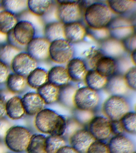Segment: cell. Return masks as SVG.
Here are the masks:
<instances>
[{"mask_svg": "<svg viewBox=\"0 0 136 153\" xmlns=\"http://www.w3.org/2000/svg\"><path fill=\"white\" fill-rule=\"evenodd\" d=\"M32 135L24 127L11 126L8 130L4 140L8 149L15 153L25 151Z\"/></svg>", "mask_w": 136, "mask_h": 153, "instance_id": "cell-2", "label": "cell"}, {"mask_svg": "<svg viewBox=\"0 0 136 153\" xmlns=\"http://www.w3.org/2000/svg\"><path fill=\"white\" fill-rule=\"evenodd\" d=\"M78 88L77 86L70 83L59 87L58 102L65 107L69 108H74V97Z\"/></svg>", "mask_w": 136, "mask_h": 153, "instance_id": "cell-27", "label": "cell"}, {"mask_svg": "<svg viewBox=\"0 0 136 153\" xmlns=\"http://www.w3.org/2000/svg\"><path fill=\"white\" fill-rule=\"evenodd\" d=\"M100 51L103 56L117 59L126 54L121 41L110 37L100 42Z\"/></svg>", "mask_w": 136, "mask_h": 153, "instance_id": "cell-14", "label": "cell"}, {"mask_svg": "<svg viewBox=\"0 0 136 153\" xmlns=\"http://www.w3.org/2000/svg\"><path fill=\"white\" fill-rule=\"evenodd\" d=\"M10 122L6 118H0V140H4L8 130L11 127Z\"/></svg>", "mask_w": 136, "mask_h": 153, "instance_id": "cell-42", "label": "cell"}, {"mask_svg": "<svg viewBox=\"0 0 136 153\" xmlns=\"http://www.w3.org/2000/svg\"><path fill=\"white\" fill-rule=\"evenodd\" d=\"M70 81L66 67L61 65L54 66L48 71V82L56 87H62Z\"/></svg>", "mask_w": 136, "mask_h": 153, "instance_id": "cell-20", "label": "cell"}, {"mask_svg": "<svg viewBox=\"0 0 136 153\" xmlns=\"http://www.w3.org/2000/svg\"><path fill=\"white\" fill-rule=\"evenodd\" d=\"M134 153H136V152H134Z\"/></svg>", "mask_w": 136, "mask_h": 153, "instance_id": "cell-51", "label": "cell"}, {"mask_svg": "<svg viewBox=\"0 0 136 153\" xmlns=\"http://www.w3.org/2000/svg\"><path fill=\"white\" fill-rule=\"evenodd\" d=\"M64 27V24L59 21L48 22L44 26V36L50 42L65 39Z\"/></svg>", "mask_w": 136, "mask_h": 153, "instance_id": "cell-24", "label": "cell"}, {"mask_svg": "<svg viewBox=\"0 0 136 153\" xmlns=\"http://www.w3.org/2000/svg\"><path fill=\"white\" fill-rule=\"evenodd\" d=\"M46 137L42 134L32 135L25 151L27 153H45Z\"/></svg>", "mask_w": 136, "mask_h": 153, "instance_id": "cell-34", "label": "cell"}, {"mask_svg": "<svg viewBox=\"0 0 136 153\" xmlns=\"http://www.w3.org/2000/svg\"><path fill=\"white\" fill-rule=\"evenodd\" d=\"M54 2L51 0L27 1V10L34 16L45 17L51 10Z\"/></svg>", "mask_w": 136, "mask_h": 153, "instance_id": "cell-25", "label": "cell"}, {"mask_svg": "<svg viewBox=\"0 0 136 153\" xmlns=\"http://www.w3.org/2000/svg\"><path fill=\"white\" fill-rule=\"evenodd\" d=\"M87 33L96 41L101 42L110 37L109 30L107 27L102 28H87Z\"/></svg>", "mask_w": 136, "mask_h": 153, "instance_id": "cell-37", "label": "cell"}, {"mask_svg": "<svg viewBox=\"0 0 136 153\" xmlns=\"http://www.w3.org/2000/svg\"><path fill=\"white\" fill-rule=\"evenodd\" d=\"M98 92L86 86L77 88L74 99V108L80 111L94 112L100 103V97Z\"/></svg>", "mask_w": 136, "mask_h": 153, "instance_id": "cell-4", "label": "cell"}, {"mask_svg": "<svg viewBox=\"0 0 136 153\" xmlns=\"http://www.w3.org/2000/svg\"><path fill=\"white\" fill-rule=\"evenodd\" d=\"M50 43L45 37L36 36L27 44L25 50L38 62H44L49 59Z\"/></svg>", "mask_w": 136, "mask_h": 153, "instance_id": "cell-12", "label": "cell"}, {"mask_svg": "<svg viewBox=\"0 0 136 153\" xmlns=\"http://www.w3.org/2000/svg\"><path fill=\"white\" fill-rule=\"evenodd\" d=\"M15 96V94L10 91L7 88L0 89V99L5 103Z\"/></svg>", "mask_w": 136, "mask_h": 153, "instance_id": "cell-45", "label": "cell"}, {"mask_svg": "<svg viewBox=\"0 0 136 153\" xmlns=\"http://www.w3.org/2000/svg\"><path fill=\"white\" fill-rule=\"evenodd\" d=\"M10 67L0 60V85L5 83L10 74Z\"/></svg>", "mask_w": 136, "mask_h": 153, "instance_id": "cell-43", "label": "cell"}, {"mask_svg": "<svg viewBox=\"0 0 136 153\" xmlns=\"http://www.w3.org/2000/svg\"><path fill=\"white\" fill-rule=\"evenodd\" d=\"M111 134H113L114 136L123 134L124 132L120 120L111 121Z\"/></svg>", "mask_w": 136, "mask_h": 153, "instance_id": "cell-44", "label": "cell"}, {"mask_svg": "<svg viewBox=\"0 0 136 153\" xmlns=\"http://www.w3.org/2000/svg\"><path fill=\"white\" fill-rule=\"evenodd\" d=\"M107 4L113 14L120 16L127 17L126 16L135 12V1H108Z\"/></svg>", "mask_w": 136, "mask_h": 153, "instance_id": "cell-22", "label": "cell"}, {"mask_svg": "<svg viewBox=\"0 0 136 153\" xmlns=\"http://www.w3.org/2000/svg\"><path fill=\"white\" fill-rule=\"evenodd\" d=\"M74 48L65 39H58L50 43L49 57L52 62L59 65L67 63L74 57Z\"/></svg>", "mask_w": 136, "mask_h": 153, "instance_id": "cell-6", "label": "cell"}, {"mask_svg": "<svg viewBox=\"0 0 136 153\" xmlns=\"http://www.w3.org/2000/svg\"><path fill=\"white\" fill-rule=\"evenodd\" d=\"M120 121L124 131L131 134L136 133V114L135 112L129 111L125 115Z\"/></svg>", "mask_w": 136, "mask_h": 153, "instance_id": "cell-36", "label": "cell"}, {"mask_svg": "<svg viewBox=\"0 0 136 153\" xmlns=\"http://www.w3.org/2000/svg\"><path fill=\"white\" fill-rule=\"evenodd\" d=\"M61 114L49 108H44L36 115L34 124L42 133L54 135L60 119Z\"/></svg>", "mask_w": 136, "mask_h": 153, "instance_id": "cell-7", "label": "cell"}, {"mask_svg": "<svg viewBox=\"0 0 136 153\" xmlns=\"http://www.w3.org/2000/svg\"><path fill=\"white\" fill-rule=\"evenodd\" d=\"M85 153H110L107 143L104 141L95 140Z\"/></svg>", "mask_w": 136, "mask_h": 153, "instance_id": "cell-39", "label": "cell"}, {"mask_svg": "<svg viewBox=\"0 0 136 153\" xmlns=\"http://www.w3.org/2000/svg\"><path fill=\"white\" fill-rule=\"evenodd\" d=\"M130 58L131 59V61L133 63L134 65H136V51H133V52L130 53L129 56Z\"/></svg>", "mask_w": 136, "mask_h": 153, "instance_id": "cell-49", "label": "cell"}, {"mask_svg": "<svg viewBox=\"0 0 136 153\" xmlns=\"http://www.w3.org/2000/svg\"><path fill=\"white\" fill-rule=\"evenodd\" d=\"M113 14L107 3L95 2L85 10L83 18L88 27L102 28L107 27L113 18Z\"/></svg>", "mask_w": 136, "mask_h": 153, "instance_id": "cell-1", "label": "cell"}, {"mask_svg": "<svg viewBox=\"0 0 136 153\" xmlns=\"http://www.w3.org/2000/svg\"><path fill=\"white\" fill-rule=\"evenodd\" d=\"M7 149L4 142L0 140V153H7Z\"/></svg>", "mask_w": 136, "mask_h": 153, "instance_id": "cell-48", "label": "cell"}, {"mask_svg": "<svg viewBox=\"0 0 136 153\" xmlns=\"http://www.w3.org/2000/svg\"><path fill=\"white\" fill-rule=\"evenodd\" d=\"M6 88L14 94L22 93L27 87L26 77L15 73H10L6 81Z\"/></svg>", "mask_w": 136, "mask_h": 153, "instance_id": "cell-31", "label": "cell"}, {"mask_svg": "<svg viewBox=\"0 0 136 153\" xmlns=\"http://www.w3.org/2000/svg\"><path fill=\"white\" fill-rule=\"evenodd\" d=\"M126 51L131 53L136 51V38L135 33L131 35L122 41Z\"/></svg>", "mask_w": 136, "mask_h": 153, "instance_id": "cell-41", "label": "cell"}, {"mask_svg": "<svg viewBox=\"0 0 136 153\" xmlns=\"http://www.w3.org/2000/svg\"><path fill=\"white\" fill-rule=\"evenodd\" d=\"M58 6L57 16L58 21L64 25L80 22L82 16V8L80 1H56Z\"/></svg>", "mask_w": 136, "mask_h": 153, "instance_id": "cell-5", "label": "cell"}, {"mask_svg": "<svg viewBox=\"0 0 136 153\" xmlns=\"http://www.w3.org/2000/svg\"><path fill=\"white\" fill-rule=\"evenodd\" d=\"M27 3L26 0H4L2 8L17 16L27 10Z\"/></svg>", "mask_w": 136, "mask_h": 153, "instance_id": "cell-33", "label": "cell"}, {"mask_svg": "<svg viewBox=\"0 0 136 153\" xmlns=\"http://www.w3.org/2000/svg\"><path fill=\"white\" fill-rule=\"evenodd\" d=\"M2 1L0 0V7H2Z\"/></svg>", "mask_w": 136, "mask_h": 153, "instance_id": "cell-50", "label": "cell"}, {"mask_svg": "<svg viewBox=\"0 0 136 153\" xmlns=\"http://www.w3.org/2000/svg\"><path fill=\"white\" fill-rule=\"evenodd\" d=\"M83 125L75 118L67 119V124L65 134L63 136L65 139H69L71 136L77 130L83 128Z\"/></svg>", "mask_w": 136, "mask_h": 153, "instance_id": "cell-38", "label": "cell"}, {"mask_svg": "<svg viewBox=\"0 0 136 153\" xmlns=\"http://www.w3.org/2000/svg\"><path fill=\"white\" fill-rule=\"evenodd\" d=\"M6 103L0 99V118L3 117L5 114Z\"/></svg>", "mask_w": 136, "mask_h": 153, "instance_id": "cell-47", "label": "cell"}, {"mask_svg": "<svg viewBox=\"0 0 136 153\" xmlns=\"http://www.w3.org/2000/svg\"><path fill=\"white\" fill-rule=\"evenodd\" d=\"M67 70L71 81H84L88 69L84 60L80 57H73L67 63Z\"/></svg>", "mask_w": 136, "mask_h": 153, "instance_id": "cell-16", "label": "cell"}, {"mask_svg": "<svg viewBox=\"0 0 136 153\" xmlns=\"http://www.w3.org/2000/svg\"><path fill=\"white\" fill-rule=\"evenodd\" d=\"M108 78L102 76L95 69H89L85 77L84 81L86 87L93 90L98 91L104 89Z\"/></svg>", "mask_w": 136, "mask_h": 153, "instance_id": "cell-26", "label": "cell"}, {"mask_svg": "<svg viewBox=\"0 0 136 153\" xmlns=\"http://www.w3.org/2000/svg\"><path fill=\"white\" fill-rule=\"evenodd\" d=\"M22 51L7 42L0 44V60L10 67L14 57Z\"/></svg>", "mask_w": 136, "mask_h": 153, "instance_id": "cell-32", "label": "cell"}, {"mask_svg": "<svg viewBox=\"0 0 136 153\" xmlns=\"http://www.w3.org/2000/svg\"><path fill=\"white\" fill-rule=\"evenodd\" d=\"M88 125V131L97 140H106L111 134V121L106 117L94 116Z\"/></svg>", "mask_w": 136, "mask_h": 153, "instance_id": "cell-10", "label": "cell"}, {"mask_svg": "<svg viewBox=\"0 0 136 153\" xmlns=\"http://www.w3.org/2000/svg\"><path fill=\"white\" fill-rule=\"evenodd\" d=\"M68 140L70 146L79 153H85L95 140L88 129L84 128L77 130Z\"/></svg>", "mask_w": 136, "mask_h": 153, "instance_id": "cell-13", "label": "cell"}, {"mask_svg": "<svg viewBox=\"0 0 136 153\" xmlns=\"http://www.w3.org/2000/svg\"><path fill=\"white\" fill-rule=\"evenodd\" d=\"M56 153H79L70 146L65 145L61 148Z\"/></svg>", "mask_w": 136, "mask_h": 153, "instance_id": "cell-46", "label": "cell"}, {"mask_svg": "<svg viewBox=\"0 0 136 153\" xmlns=\"http://www.w3.org/2000/svg\"><path fill=\"white\" fill-rule=\"evenodd\" d=\"M5 113L10 119L16 120L24 116L25 111L21 98L15 96L6 102Z\"/></svg>", "mask_w": 136, "mask_h": 153, "instance_id": "cell-23", "label": "cell"}, {"mask_svg": "<svg viewBox=\"0 0 136 153\" xmlns=\"http://www.w3.org/2000/svg\"><path fill=\"white\" fill-rule=\"evenodd\" d=\"M94 69L104 77L109 78L116 74V59L102 55L97 61Z\"/></svg>", "mask_w": 136, "mask_h": 153, "instance_id": "cell-21", "label": "cell"}, {"mask_svg": "<svg viewBox=\"0 0 136 153\" xmlns=\"http://www.w3.org/2000/svg\"><path fill=\"white\" fill-rule=\"evenodd\" d=\"M110 96H123L129 90L123 75L116 73L108 78L106 87L104 88Z\"/></svg>", "mask_w": 136, "mask_h": 153, "instance_id": "cell-19", "label": "cell"}, {"mask_svg": "<svg viewBox=\"0 0 136 153\" xmlns=\"http://www.w3.org/2000/svg\"><path fill=\"white\" fill-rule=\"evenodd\" d=\"M36 90L45 105H51L58 102L59 87L48 82Z\"/></svg>", "mask_w": 136, "mask_h": 153, "instance_id": "cell-29", "label": "cell"}, {"mask_svg": "<svg viewBox=\"0 0 136 153\" xmlns=\"http://www.w3.org/2000/svg\"><path fill=\"white\" fill-rule=\"evenodd\" d=\"M38 63L25 51H22L14 57L10 68L13 73L26 77L38 67Z\"/></svg>", "mask_w": 136, "mask_h": 153, "instance_id": "cell-11", "label": "cell"}, {"mask_svg": "<svg viewBox=\"0 0 136 153\" xmlns=\"http://www.w3.org/2000/svg\"><path fill=\"white\" fill-rule=\"evenodd\" d=\"M125 82L129 89L136 91V66L129 68L123 75Z\"/></svg>", "mask_w": 136, "mask_h": 153, "instance_id": "cell-40", "label": "cell"}, {"mask_svg": "<svg viewBox=\"0 0 136 153\" xmlns=\"http://www.w3.org/2000/svg\"><path fill=\"white\" fill-rule=\"evenodd\" d=\"M66 145V140L63 136L49 135L45 140V153H56Z\"/></svg>", "mask_w": 136, "mask_h": 153, "instance_id": "cell-35", "label": "cell"}, {"mask_svg": "<svg viewBox=\"0 0 136 153\" xmlns=\"http://www.w3.org/2000/svg\"><path fill=\"white\" fill-rule=\"evenodd\" d=\"M130 110L128 101L122 96H110L103 104V112L111 121L120 120Z\"/></svg>", "mask_w": 136, "mask_h": 153, "instance_id": "cell-3", "label": "cell"}, {"mask_svg": "<svg viewBox=\"0 0 136 153\" xmlns=\"http://www.w3.org/2000/svg\"><path fill=\"white\" fill-rule=\"evenodd\" d=\"M64 38L71 44H77L84 40L87 35V28L80 22L64 25Z\"/></svg>", "mask_w": 136, "mask_h": 153, "instance_id": "cell-18", "label": "cell"}, {"mask_svg": "<svg viewBox=\"0 0 136 153\" xmlns=\"http://www.w3.org/2000/svg\"><path fill=\"white\" fill-rule=\"evenodd\" d=\"M110 37L122 41L134 33L132 20L123 16L113 17L107 26Z\"/></svg>", "mask_w": 136, "mask_h": 153, "instance_id": "cell-8", "label": "cell"}, {"mask_svg": "<svg viewBox=\"0 0 136 153\" xmlns=\"http://www.w3.org/2000/svg\"><path fill=\"white\" fill-rule=\"evenodd\" d=\"M25 113L27 115L35 116L44 108L45 104L37 92H29L21 98Z\"/></svg>", "mask_w": 136, "mask_h": 153, "instance_id": "cell-15", "label": "cell"}, {"mask_svg": "<svg viewBox=\"0 0 136 153\" xmlns=\"http://www.w3.org/2000/svg\"><path fill=\"white\" fill-rule=\"evenodd\" d=\"M107 144L110 153H134L135 152L133 142L123 134L113 136Z\"/></svg>", "mask_w": 136, "mask_h": 153, "instance_id": "cell-17", "label": "cell"}, {"mask_svg": "<svg viewBox=\"0 0 136 153\" xmlns=\"http://www.w3.org/2000/svg\"><path fill=\"white\" fill-rule=\"evenodd\" d=\"M12 32L16 42L25 48L27 44L36 36L35 25L30 20L25 19L19 20Z\"/></svg>", "mask_w": 136, "mask_h": 153, "instance_id": "cell-9", "label": "cell"}, {"mask_svg": "<svg viewBox=\"0 0 136 153\" xmlns=\"http://www.w3.org/2000/svg\"><path fill=\"white\" fill-rule=\"evenodd\" d=\"M27 85L37 89L48 82V71L45 68L37 67L26 77Z\"/></svg>", "mask_w": 136, "mask_h": 153, "instance_id": "cell-28", "label": "cell"}, {"mask_svg": "<svg viewBox=\"0 0 136 153\" xmlns=\"http://www.w3.org/2000/svg\"><path fill=\"white\" fill-rule=\"evenodd\" d=\"M17 16L5 10L0 11V33L7 35L18 21Z\"/></svg>", "mask_w": 136, "mask_h": 153, "instance_id": "cell-30", "label": "cell"}]
</instances>
